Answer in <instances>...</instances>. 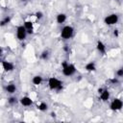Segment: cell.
I'll list each match as a JSON object with an SVG mask.
<instances>
[{
    "instance_id": "9c48e42d",
    "label": "cell",
    "mask_w": 123,
    "mask_h": 123,
    "mask_svg": "<svg viewBox=\"0 0 123 123\" xmlns=\"http://www.w3.org/2000/svg\"><path fill=\"white\" fill-rule=\"evenodd\" d=\"M96 49H97V51H98L100 54H102V55H105L106 52H107V46H106V44H105L103 41H101V40H98V41H97V43H96Z\"/></svg>"
},
{
    "instance_id": "ffe728a7",
    "label": "cell",
    "mask_w": 123,
    "mask_h": 123,
    "mask_svg": "<svg viewBox=\"0 0 123 123\" xmlns=\"http://www.w3.org/2000/svg\"><path fill=\"white\" fill-rule=\"evenodd\" d=\"M115 75H116L117 78H121V77L123 76V69H122V68L117 69L116 72H115Z\"/></svg>"
},
{
    "instance_id": "7402d4cb",
    "label": "cell",
    "mask_w": 123,
    "mask_h": 123,
    "mask_svg": "<svg viewBox=\"0 0 123 123\" xmlns=\"http://www.w3.org/2000/svg\"><path fill=\"white\" fill-rule=\"evenodd\" d=\"M110 81H111L112 84H118V79H117V77H113V78H111Z\"/></svg>"
},
{
    "instance_id": "7c38bea8",
    "label": "cell",
    "mask_w": 123,
    "mask_h": 123,
    "mask_svg": "<svg viewBox=\"0 0 123 123\" xmlns=\"http://www.w3.org/2000/svg\"><path fill=\"white\" fill-rule=\"evenodd\" d=\"M66 18H67L66 14L63 13V12H61V13L57 14V16H56V21H57L58 24H62V23H64V22L66 21Z\"/></svg>"
},
{
    "instance_id": "52a82bcc",
    "label": "cell",
    "mask_w": 123,
    "mask_h": 123,
    "mask_svg": "<svg viewBox=\"0 0 123 123\" xmlns=\"http://www.w3.org/2000/svg\"><path fill=\"white\" fill-rule=\"evenodd\" d=\"M1 65L2 68L5 72H12L14 70V64L12 62H8V61H2L1 62Z\"/></svg>"
},
{
    "instance_id": "3957f363",
    "label": "cell",
    "mask_w": 123,
    "mask_h": 123,
    "mask_svg": "<svg viewBox=\"0 0 123 123\" xmlns=\"http://www.w3.org/2000/svg\"><path fill=\"white\" fill-rule=\"evenodd\" d=\"M74 35V28L70 25H65L61 30V37L62 39H70Z\"/></svg>"
},
{
    "instance_id": "8992f818",
    "label": "cell",
    "mask_w": 123,
    "mask_h": 123,
    "mask_svg": "<svg viewBox=\"0 0 123 123\" xmlns=\"http://www.w3.org/2000/svg\"><path fill=\"white\" fill-rule=\"evenodd\" d=\"M122 107H123V102L120 98H114L110 104V109L113 111H121Z\"/></svg>"
},
{
    "instance_id": "7a4b0ae2",
    "label": "cell",
    "mask_w": 123,
    "mask_h": 123,
    "mask_svg": "<svg viewBox=\"0 0 123 123\" xmlns=\"http://www.w3.org/2000/svg\"><path fill=\"white\" fill-rule=\"evenodd\" d=\"M48 87L51 90H56L59 92L62 89V83L56 77H50L48 79Z\"/></svg>"
},
{
    "instance_id": "44dd1931",
    "label": "cell",
    "mask_w": 123,
    "mask_h": 123,
    "mask_svg": "<svg viewBox=\"0 0 123 123\" xmlns=\"http://www.w3.org/2000/svg\"><path fill=\"white\" fill-rule=\"evenodd\" d=\"M35 16L37 17V19H41L43 17V12H37L35 13Z\"/></svg>"
},
{
    "instance_id": "5bb4252c",
    "label": "cell",
    "mask_w": 123,
    "mask_h": 123,
    "mask_svg": "<svg viewBox=\"0 0 123 123\" xmlns=\"http://www.w3.org/2000/svg\"><path fill=\"white\" fill-rule=\"evenodd\" d=\"M85 69L87 71V72H93L96 70V64L94 62H87L86 65H85Z\"/></svg>"
},
{
    "instance_id": "30bf717a",
    "label": "cell",
    "mask_w": 123,
    "mask_h": 123,
    "mask_svg": "<svg viewBox=\"0 0 123 123\" xmlns=\"http://www.w3.org/2000/svg\"><path fill=\"white\" fill-rule=\"evenodd\" d=\"M110 96H111V94H110V91L108 89L103 88V90L99 93V97H100L101 101H103V102H107L110 99Z\"/></svg>"
},
{
    "instance_id": "ba28073f",
    "label": "cell",
    "mask_w": 123,
    "mask_h": 123,
    "mask_svg": "<svg viewBox=\"0 0 123 123\" xmlns=\"http://www.w3.org/2000/svg\"><path fill=\"white\" fill-rule=\"evenodd\" d=\"M19 102H20V104H21L23 107H30V106L33 105V100H32V98L29 97V96H27V95L21 97L20 100H19Z\"/></svg>"
},
{
    "instance_id": "4fadbf2b",
    "label": "cell",
    "mask_w": 123,
    "mask_h": 123,
    "mask_svg": "<svg viewBox=\"0 0 123 123\" xmlns=\"http://www.w3.org/2000/svg\"><path fill=\"white\" fill-rule=\"evenodd\" d=\"M5 90L9 94H13L16 91V86L14 84H12H12H9V85H7L5 86Z\"/></svg>"
},
{
    "instance_id": "d6986e66",
    "label": "cell",
    "mask_w": 123,
    "mask_h": 123,
    "mask_svg": "<svg viewBox=\"0 0 123 123\" xmlns=\"http://www.w3.org/2000/svg\"><path fill=\"white\" fill-rule=\"evenodd\" d=\"M17 102H18L17 98H16V97H13V96H12V97H10V98L8 99V103H9L11 106H13V105H15Z\"/></svg>"
},
{
    "instance_id": "e0dca14e",
    "label": "cell",
    "mask_w": 123,
    "mask_h": 123,
    "mask_svg": "<svg viewBox=\"0 0 123 123\" xmlns=\"http://www.w3.org/2000/svg\"><path fill=\"white\" fill-rule=\"evenodd\" d=\"M11 22V16H5L1 21H0V27H4L6 25H8Z\"/></svg>"
},
{
    "instance_id": "2e32d148",
    "label": "cell",
    "mask_w": 123,
    "mask_h": 123,
    "mask_svg": "<svg viewBox=\"0 0 123 123\" xmlns=\"http://www.w3.org/2000/svg\"><path fill=\"white\" fill-rule=\"evenodd\" d=\"M37 108L38 111H46L48 110V105L45 103V102H39L37 105Z\"/></svg>"
},
{
    "instance_id": "484cf974",
    "label": "cell",
    "mask_w": 123,
    "mask_h": 123,
    "mask_svg": "<svg viewBox=\"0 0 123 123\" xmlns=\"http://www.w3.org/2000/svg\"><path fill=\"white\" fill-rule=\"evenodd\" d=\"M21 1H24V2H27V1H30V0H21Z\"/></svg>"
},
{
    "instance_id": "d4e9b609",
    "label": "cell",
    "mask_w": 123,
    "mask_h": 123,
    "mask_svg": "<svg viewBox=\"0 0 123 123\" xmlns=\"http://www.w3.org/2000/svg\"><path fill=\"white\" fill-rule=\"evenodd\" d=\"M1 55H2V48L0 47V57H1Z\"/></svg>"
},
{
    "instance_id": "6da1fadb",
    "label": "cell",
    "mask_w": 123,
    "mask_h": 123,
    "mask_svg": "<svg viewBox=\"0 0 123 123\" xmlns=\"http://www.w3.org/2000/svg\"><path fill=\"white\" fill-rule=\"evenodd\" d=\"M62 74L66 77H71L73 76L75 73H76V67L74 64L72 63H69L67 62L66 61L62 62Z\"/></svg>"
},
{
    "instance_id": "cb8c5ba5",
    "label": "cell",
    "mask_w": 123,
    "mask_h": 123,
    "mask_svg": "<svg viewBox=\"0 0 123 123\" xmlns=\"http://www.w3.org/2000/svg\"><path fill=\"white\" fill-rule=\"evenodd\" d=\"M63 50H64V51H66V52H67V51H69V48H68V47H67V46H66V45H65V46H64V47H63Z\"/></svg>"
},
{
    "instance_id": "603a6c76",
    "label": "cell",
    "mask_w": 123,
    "mask_h": 123,
    "mask_svg": "<svg viewBox=\"0 0 123 123\" xmlns=\"http://www.w3.org/2000/svg\"><path fill=\"white\" fill-rule=\"evenodd\" d=\"M113 35H114L115 37H118L119 32H118V30H117V29H114V30H113Z\"/></svg>"
},
{
    "instance_id": "8fae6325",
    "label": "cell",
    "mask_w": 123,
    "mask_h": 123,
    "mask_svg": "<svg viewBox=\"0 0 123 123\" xmlns=\"http://www.w3.org/2000/svg\"><path fill=\"white\" fill-rule=\"evenodd\" d=\"M23 26L25 27V29H26L28 34H33L34 33V23L32 21H29V20L24 21Z\"/></svg>"
},
{
    "instance_id": "9a60e30c",
    "label": "cell",
    "mask_w": 123,
    "mask_h": 123,
    "mask_svg": "<svg viewBox=\"0 0 123 123\" xmlns=\"http://www.w3.org/2000/svg\"><path fill=\"white\" fill-rule=\"evenodd\" d=\"M42 82H43V79H42V77H41L40 75H36V76H34V77L32 78V83H33L35 86H38V85H40Z\"/></svg>"
},
{
    "instance_id": "ac0fdd59",
    "label": "cell",
    "mask_w": 123,
    "mask_h": 123,
    "mask_svg": "<svg viewBox=\"0 0 123 123\" xmlns=\"http://www.w3.org/2000/svg\"><path fill=\"white\" fill-rule=\"evenodd\" d=\"M49 51H47V50H44V51H42L41 52V54H40V59L41 60H47L48 58H49Z\"/></svg>"
},
{
    "instance_id": "277c9868",
    "label": "cell",
    "mask_w": 123,
    "mask_h": 123,
    "mask_svg": "<svg viewBox=\"0 0 123 123\" xmlns=\"http://www.w3.org/2000/svg\"><path fill=\"white\" fill-rule=\"evenodd\" d=\"M118 20H119V16L116 13H111L104 18V23L108 26H112L115 25L118 22Z\"/></svg>"
},
{
    "instance_id": "5b68a950",
    "label": "cell",
    "mask_w": 123,
    "mask_h": 123,
    "mask_svg": "<svg viewBox=\"0 0 123 123\" xmlns=\"http://www.w3.org/2000/svg\"><path fill=\"white\" fill-rule=\"evenodd\" d=\"M15 34H16L17 39L20 40V41L25 40L26 37H27V35H28V33H27V31H26V29H25V27L23 25H20V26H17L16 27Z\"/></svg>"
}]
</instances>
